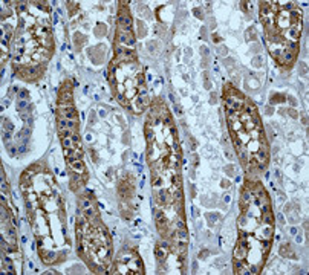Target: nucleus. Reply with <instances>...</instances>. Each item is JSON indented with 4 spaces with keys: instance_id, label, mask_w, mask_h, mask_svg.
Returning a JSON list of instances; mask_svg holds the SVG:
<instances>
[{
    "instance_id": "1",
    "label": "nucleus",
    "mask_w": 309,
    "mask_h": 275,
    "mask_svg": "<svg viewBox=\"0 0 309 275\" xmlns=\"http://www.w3.org/2000/svg\"><path fill=\"white\" fill-rule=\"evenodd\" d=\"M75 127H77V122L74 119H58V130H75Z\"/></svg>"
},
{
    "instance_id": "2",
    "label": "nucleus",
    "mask_w": 309,
    "mask_h": 275,
    "mask_svg": "<svg viewBox=\"0 0 309 275\" xmlns=\"http://www.w3.org/2000/svg\"><path fill=\"white\" fill-rule=\"evenodd\" d=\"M75 116H77V112H75V109L72 105L61 110V118H64V119H74Z\"/></svg>"
},
{
    "instance_id": "3",
    "label": "nucleus",
    "mask_w": 309,
    "mask_h": 275,
    "mask_svg": "<svg viewBox=\"0 0 309 275\" xmlns=\"http://www.w3.org/2000/svg\"><path fill=\"white\" fill-rule=\"evenodd\" d=\"M245 255H246V248H243V246H240V245H239V246L234 249V258H236V260H240V258H243Z\"/></svg>"
},
{
    "instance_id": "4",
    "label": "nucleus",
    "mask_w": 309,
    "mask_h": 275,
    "mask_svg": "<svg viewBox=\"0 0 309 275\" xmlns=\"http://www.w3.org/2000/svg\"><path fill=\"white\" fill-rule=\"evenodd\" d=\"M69 164H71V167L75 168L77 171H83V168H84V165H83V162L80 159H69Z\"/></svg>"
},
{
    "instance_id": "5",
    "label": "nucleus",
    "mask_w": 309,
    "mask_h": 275,
    "mask_svg": "<svg viewBox=\"0 0 309 275\" xmlns=\"http://www.w3.org/2000/svg\"><path fill=\"white\" fill-rule=\"evenodd\" d=\"M118 23L122 25V28L130 26V25H132V18H130V15H119L118 17Z\"/></svg>"
},
{
    "instance_id": "6",
    "label": "nucleus",
    "mask_w": 309,
    "mask_h": 275,
    "mask_svg": "<svg viewBox=\"0 0 309 275\" xmlns=\"http://www.w3.org/2000/svg\"><path fill=\"white\" fill-rule=\"evenodd\" d=\"M263 222L266 223V225H272L274 223V217H272V214H271V211H268V212H263Z\"/></svg>"
},
{
    "instance_id": "7",
    "label": "nucleus",
    "mask_w": 309,
    "mask_h": 275,
    "mask_svg": "<svg viewBox=\"0 0 309 275\" xmlns=\"http://www.w3.org/2000/svg\"><path fill=\"white\" fill-rule=\"evenodd\" d=\"M230 125H231V130L233 131H240L242 130V121L239 119V121H233V122H230Z\"/></svg>"
},
{
    "instance_id": "8",
    "label": "nucleus",
    "mask_w": 309,
    "mask_h": 275,
    "mask_svg": "<svg viewBox=\"0 0 309 275\" xmlns=\"http://www.w3.org/2000/svg\"><path fill=\"white\" fill-rule=\"evenodd\" d=\"M243 112H245V115H248V116H256V107H254V105H251V104L245 105Z\"/></svg>"
},
{
    "instance_id": "9",
    "label": "nucleus",
    "mask_w": 309,
    "mask_h": 275,
    "mask_svg": "<svg viewBox=\"0 0 309 275\" xmlns=\"http://www.w3.org/2000/svg\"><path fill=\"white\" fill-rule=\"evenodd\" d=\"M294 60V52H291L289 49H286L285 52H283V61L285 63H289V61Z\"/></svg>"
},
{
    "instance_id": "10",
    "label": "nucleus",
    "mask_w": 309,
    "mask_h": 275,
    "mask_svg": "<svg viewBox=\"0 0 309 275\" xmlns=\"http://www.w3.org/2000/svg\"><path fill=\"white\" fill-rule=\"evenodd\" d=\"M84 215H86V217H89V219H92V217H95V215H96V212H95V210H93L92 206H89V208H86V210H84Z\"/></svg>"
},
{
    "instance_id": "11",
    "label": "nucleus",
    "mask_w": 309,
    "mask_h": 275,
    "mask_svg": "<svg viewBox=\"0 0 309 275\" xmlns=\"http://www.w3.org/2000/svg\"><path fill=\"white\" fill-rule=\"evenodd\" d=\"M61 144H63L64 148H72V139L71 138H64V139H61Z\"/></svg>"
},
{
    "instance_id": "12",
    "label": "nucleus",
    "mask_w": 309,
    "mask_h": 275,
    "mask_svg": "<svg viewBox=\"0 0 309 275\" xmlns=\"http://www.w3.org/2000/svg\"><path fill=\"white\" fill-rule=\"evenodd\" d=\"M55 258H57V254H55V252H48V254H46V257H45V260H46L48 263L54 261Z\"/></svg>"
},
{
    "instance_id": "13",
    "label": "nucleus",
    "mask_w": 309,
    "mask_h": 275,
    "mask_svg": "<svg viewBox=\"0 0 309 275\" xmlns=\"http://www.w3.org/2000/svg\"><path fill=\"white\" fill-rule=\"evenodd\" d=\"M266 156H268L266 150H265L263 147H260V148H259V159L260 160H265V159H266Z\"/></svg>"
},
{
    "instance_id": "14",
    "label": "nucleus",
    "mask_w": 309,
    "mask_h": 275,
    "mask_svg": "<svg viewBox=\"0 0 309 275\" xmlns=\"http://www.w3.org/2000/svg\"><path fill=\"white\" fill-rule=\"evenodd\" d=\"M158 196H159V200H161V202H167V191H165L164 188L159 190V194H158Z\"/></svg>"
},
{
    "instance_id": "15",
    "label": "nucleus",
    "mask_w": 309,
    "mask_h": 275,
    "mask_svg": "<svg viewBox=\"0 0 309 275\" xmlns=\"http://www.w3.org/2000/svg\"><path fill=\"white\" fill-rule=\"evenodd\" d=\"M234 266H236V272H239V274H240L242 270H243V263L240 261V260H236Z\"/></svg>"
},
{
    "instance_id": "16",
    "label": "nucleus",
    "mask_w": 309,
    "mask_h": 275,
    "mask_svg": "<svg viewBox=\"0 0 309 275\" xmlns=\"http://www.w3.org/2000/svg\"><path fill=\"white\" fill-rule=\"evenodd\" d=\"M3 127H5V130H8V131H11V130H12V127H14V125H12V124H11V122H9V121H6V119H3Z\"/></svg>"
},
{
    "instance_id": "17",
    "label": "nucleus",
    "mask_w": 309,
    "mask_h": 275,
    "mask_svg": "<svg viewBox=\"0 0 309 275\" xmlns=\"http://www.w3.org/2000/svg\"><path fill=\"white\" fill-rule=\"evenodd\" d=\"M80 206H83L84 210H86V208H89V206H90V200H87V199L80 200Z\"/></svg>"
},
{
    "instance_id": "18",
    "label": "nucleus",
    "mask_w": 309,
    "mask_h": 275,
    "mask_svg": "<svg viewBox=\"0 0 309 275\" xmlns=\"http://www.w3.org/2000/svg\"><path fill=\"white\" fill-rule=\"evenodd\" d=\"M8 234H9L11 238H15L17 237V232H15V229H14L12 226H8Z\"/></svg>"
},
{
    "instance_id": "19",
    "label": "nucleus",
    "mask_w": 309,
    "mask_h": 275,
    "mask_svg": "<svg viewBox=\"0 0 309 275\" xmlns=\"http://www.w3.org/2000/svg\"><path fill=\"white\" fill-rule=\"evenodd\" d=\"M249 200H251V193H249V191H245V193H243V202H245V203H248Z\"/></svg>"
},
{
    "instance_id": "20",
    "label": "nucleus",
    "mask_w": 309,
    "mask_h": 275,
    "mask_svg": "<svg viewBox=\"0 0 309 275\" xmlns=\"http://www.w3.org/2000/svg\"><path fill=\"white\" fill-rule=\"evenodd\" d=\"M162 217H164V212H162V211H155V220H156V222L161 220Z\"/></svg>"
},
{
    "instance_id": "21",
    "label": "nucleus",
    "mask_w": 309,
    "mask_h": 275,
    "mask_svg": "<svg viewBox=\"0 0 309 275\" xmlns=\"http://www.w3.org/2000/svg\"><path fill=\"white\" fill-rule=\"evenodd\" d=\"M176 228H177V229H185V223H184V220H181V219L177 220V222H176Z\"/></svg>"
},
{
    "instance_id": "22",
    "label": "nucleus",
    "mask_w": 309,
    "mask_h": 275,
    "mask_svg": "<svg viewBox=\"0 0 309 275\" xmlns=\"http://www.w3.org/2000/svg\"><path fill=\"white\" fill-rule=\"evenodd\" d=\"M19 98H21V100L28 98V90H20L19 92Z\"/></svg>"
},
{
    "instance_id": "23",
    "label": "nucleus",
    "mask_w": 309,
    "mask_h": 275,
    "mask_svg": "<svg viewBox=\"0 0 309 275\" xmlns=\"http://www.w3.org/2000/svg\"><path fill=\"white\" fill-rule=\"evenodd\" d=\"M289 34L292 35L294 38H297V37H299V29H294V28H292V29H289Z\"/></svg>"
},
{
    "instance_id": "24",
    "label": "nucleus",
    "mask_w": 309,
    "mask_h": 275,
    "mask_svg": "<svg viewBox=\"0 0 309 275\" xmlns=\"http://www.w3.org/2000/svg\"><path fill=\"white\" fill-rule=\"evenodd\" d=\"M271 234H272V229L271 228L263 229V237H271Z\"/></svg>"
},
{
    "instance_id": "25",
    "label": "nucleus",
    "mask_w": 309,
    "mask_h": 275,
    "mask_svg": "<svg viewBox=\"0 0 309 275\" xmlns=\"http://www.w3.org/2000/svg\"><path fill=\"white\" fill-rule=\"evenodd\" d=\"M201 52H202V55H205V57H208L210 50H208V47H207V46H202V47H201Z\"/></svg>"
},
{
    "instance_id": "26",
    "label": "nucleus",
    "mask_w": 309,
    "mask_h": 275,
    "mask_svg": "<svg viewBox=\"0 0 309 275\" xmlns=\"http://www.w3.org/2000/svg\"><path fill=\"white\" fill-rule=\"evenodd\" d=\"M260 63H262V58H260V57H256V58L253 60V64H254V66H257V67L260 66Z\"/></svg>"
},
{
    "instance_id": "27",
    "label": "nucleus",
    "mask_w": 309,
    "mask_h": 275,
    "mask_svg": "<svg viewBox=\"0 0 309 275\" xmlns=\"http://www.w3.org/2000/svg\"><path fill=\"white\" fill-rule=\"evenodd\" d=\"M118 100H119V102H121L122 105H129V104H127V101H126V98L122 96V95H118Z\"/></svg>"
},
{
    "instance_id": "28",
    "label": "nucleus",
    "mask_w": 309,
    "mask_h": 275,
    "mask_svg": "<svg viewBox=\"0 0 309 275\" xmlns=\"http://www.w3.org/2000/svg\"><path fill=\"white\" fill-rule=\"evenodd\" d=\"M174 199L181 202V200H182V193H181V191H176V193H174Z\"/></svg>"
},
{
    "instance_id": "29",
    "label": "nucleus",
    "mask_w": 309,
    "mask_h": 275,
    "mask_svg": "<svg viewBox=\"0 0 309 275\" xmlns=\"http://www.w3.org/2000/svg\"><path fill=\"white\" fill-rule=\"evenodd\" d=\"M26 104H28V102L25 101V100H20V101H19V109H23V107H26Z\"/></svg>"
},
{
    "instance_id": "30",
    "label": "nucleus",
    "mask_w": 309,
    "mask_h": 275,
    "mask_svg": "<svg viewBox=\"0 0 309 275\" xmlns=\"http://www.w3.org/2000/svg\"><path fill=\"white\" fill-rule=\"evenodd\" d=\"M71 139H72V142H78V141H80V136H78L77 133H74V135L71 136Z\"/></svg>"
},
{
    "instance_id": "31",
    "label": "nucleus",
    "mask_w": 309,
    "mask_h": 275,
    "mask_svg": "<svg viewBox=\"0 0 309 275\" xmlns=\"http://www.w3.org/2000/svg\"><path fill=\"white\" fill-rule=\"evenodd\" d=\"M147 141H148V142H152V141H153V133H152L150 130L147 131Z\"/></svg>"
},
{
    "instance_id": "32",
    "label": "nucleus",
    "mask_w": 309,
    "mask_h": 275,
    "mask_svg": "<svg viewBox=\"0 0 309 275\" xmlns=\"http://www.w3.org/2000/svg\"><path fill=\"white\" fill-rule=\"evenodd\" d=\"M283 8H285V9H292V8H294V3H291V2H289V3H286V5L283 6Z\"/></svg>"
},
{
    "instance_id": "33",
    "label": "nucleus",
    "mask_w": 309,
    "mask_h": 275,
    "mask_svg": "<svg viewBox=\"0 0 309 275\" xmlns=\"http://www.w3.org/2000/svg\"><path fill=\"white\" fill-rule=\"evenodd\" d=\"M291 15H292V18H295V20H299V18H300V14L297 12V11H294V12L291 14Z\"/></svg>"
},
{
    "instance_id": "34",
    "label": "nucleus",
    "mask_w": 309,
    "mask_h": 275,
    "mask_svg": "<svg viewBox=\"0 0 309 275\" xmlns=\"http://www.w3.org/2000/svg\"><path fill=\"white\" fill-rule=\"evenodd\" d=\"M174 112H176V115H181V113H182V109L177 107V105H174Z\"/></svg>"
},
{
    "instance_id": "35",
    "label": "nucleus",
    "mask_w": 309,
    "mask_h": 275,
    "mask_svg": "<svg viewBox=\"0 0 309 275\" xmlns=\"http://www.w3.org/2000/svg\"><path fill=\"white\" fill-rule=\"evenodd\" d=\"M249 274H257V267L256 266H251V267H249Z\"/></svg>"
},
{
    "instance_id": "36",
    "label": "nucleus",
    "mask_w": 309,
    "mask_h": 275,
    "mask_svg": "<svg viewBox=\"0 0 309 275\" xmlns=\"http://www.w3.org/2000/svg\"><path fill=\"white\" fill-rule=\"evenodd\" d=\"M164 124H165V125L168 124V127H172V119H170V118H165V119H164Z\"/></svg>"
},
{
    "instance_id": "37",
    "label": "nucleus",
    "mask_w": 309,
    "mask_h": 275,
    "mask_svg": "<svg viewBox=\"0 0 309 275\" xmlns=\"http://www.w3.org/2000/svg\"><path fill=\"white\" fill-rule=\"evenodd\" d=\"M231 64H233V60H231V58H230V60L227 58V60H225V66L228 67V66H231Z\"/></svg>"
},
{
    "instance_id": "38",
    "label": "nucleus",
    "mask_w": 309,
    "mask_h": 275,
    "mask_svg": "<svg viewBox=\"0 0 309 275\" xmlns=\"http://www.w3.org/2000/svg\"><path fill=\"white\" fill-rule=\"evenodd\" d=\"M155 252H156V255H158V257H159V258H162V257H164V254H162V252H161V251H159V249H156V251H155Z\"/></svg>"
},
{
    "instance_id": "39",
    "label": "nucleus",
    "mask_w": 309,
    "mask_h": 275,
    "mask_svg": "<svg viewBox=\"0 0 309 275\" xmlns=\"http://www.w3.org/2000/svg\"><path fill=\"white\" fill-rule=\"evenodd\" d=\"M9 138H11V135H9V133H6V131H5V133H3V139H5V141H8Z\"/></svg>"
},
{
    "instance_id": "40",
    "label": "nucleus",
    "mask_w": 309,
    "mask_h": 275,
    "mask_svg": "<svg viewBox=\"0 0 309 275\" xmlns=\"http://www.w3.org/2000/svg\"><path fill=\"white\" fill-rule=\"evenodd\" d=\"M161 248H162V249H168V243H165V241H162V243H161Z\"/></svg>"
},
{
    "instance_id": "41",
    "label": "nucleus",
    "mask_w": 309,
    "mask_h": 275,
    "mask_svg": "<svg viewBox=\"0 0 309 275\" xmlns=\"http://www.w3.org/2000/svg\"><path fill=\"white\" fill-rule=\"evenodd\" d=\"M207 255H208V251H202L199 257H201V258H203V257H207Z\"/></svg>"
},
{
    "instance_id": "42",
    "label": "nucleus",
    "mask_w": 309,
    "mask_h": 275,
    "mask_svg": "<svg viewBox=\"0 0 309 275\" xmlns=\"http://www.w3.org/2000/svg\"><path fill=\"white\" fill-rule=\"evenodd\" d=\"M265 167H266V164H263V162L259 164V170H265Z\"/></svg>"
},
{
    "instance_id": "43",
    "label": "nucleus",
    "mask_w": 309,
    "mask_h": 275,
    "mask_svg": "<svg viewBox=\"0 0 309 275\" xmlns=\"http://www.w3.org/2000/svg\"><path fill=\"white\" fill-rule=\"evenodd\" d=\"M289 113H291V116H292V118H297V113H295V110H289Z\"/></svg>"
},
{
    "instance_id": "44",
    "label": "nucleus",
    "mask_w": 309,
    "mask_h": 275,
    "mask_svg": "<svg viewBox=\"0 0 309 275\" xmlns=\"http://www.w3.org/2000/svg\"><path fill=\"white\" fill-rule=\"evenodd\" d=\"M214 100H216V95H214V93H211V101H210V102H211V104H214V102H216Z\"/></svg>"
},
{
    "instance_id": "45",
    "label": "nucleus",
    "mask_w": 309,
    "mask_h": 275,
    "mask_svg": "<svg viewBox=\"0 0 309 275\" xmlns=\"http://www.w3.org/2000/svg\"><path fill=\"white\" fill-rule=\"evenodd\" d=\"M26 206H28V210H29V211H31V208H32V203H31V202H29V200L26 202Z\"/></svg>"
},
{
    "instance_id": "46",
    "label": "nucleus",
    "mask_w": 309,
    "mask_h": 275,
    "mask_svg": "<svg viewBox=\"0 0 309 275\" xmlns=\"http://www.w3.org/2000/svg\"><path fill=\"white\" fill-rule=\"evenodd\" d=\"M288 100L291 101V104H292V105H295V100H294V98H288Z\"/></svg>"
}]
</instances>
